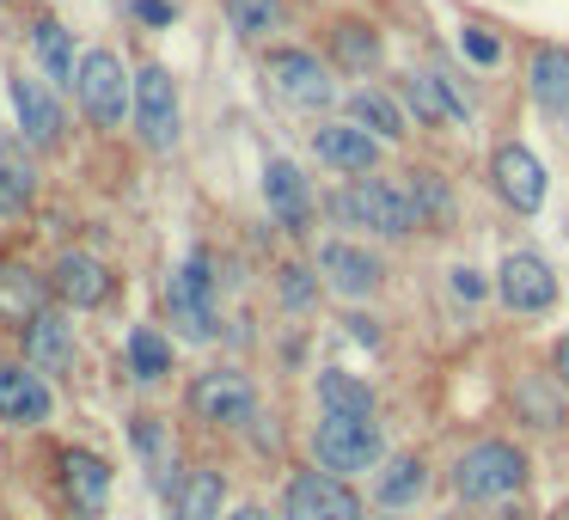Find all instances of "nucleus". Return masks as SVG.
Instances as JSON below:
<instances>
[{
    "instance_id": "f257e3e1",
    "label": "nucleus",
    "mask_w": 569,
    "mask_h": 520,
    "mask_svg": "<svg viewBox=\"0 0 569 520\" xmlns=\"http://www.w3.org/2000/svg\"><path fill=\"white\" fill-rule=\"evenodd\" d=\"M520 483H527V453L508 447V441H483V447H471V453H459V466H453V490L466 496V502L515 496Z\"/></svg>"
},
{
    "instance_id": "f03ea898",
    "label": "nucleus",
    "mask_w": 569,
    "mask_h": 520,
    "mask_svg": "<svg viewBox=\"0 0 569 520\" xmlns=\"http://www.w3.org/2000/svg\"><path fill=\"white\" fill-rule=\"evenodd\" d=\"M337 209L349 214L356 227H373L386 239H405L417 233V209H410V190L405 184H386V178H361L337 197Z\"/></svg>"
},
{
    "instance_id": "7ed1b4c3",
    "label": "nucleus",
    "mask_w": 569,
    "mask_h": 520,
    "mask_svg": "<svg viewBox=\"0 0 569 520\" xmlns=\"http://www.w3.org/2000/svg\"><path fill=\"white\" fill-rule=\"evenodd\" d=\"M74 92H80V104H87V117H92V123H104V129L123 123L129 104H136V80L123 74V62H117L111 50H87V56H80Z\"/></svg>"
},
{
    "instance_id": "20e7f679",
    "label": "nucleus",
    "mask_w": 569,
    "mask_h": 520,
    "mask_svg": "<svg viewBox=\"0 0 569 520\" xmlns=\"http://www.w3.org/2000/svg\"><path fill=\"white\" fill-rule=\"evenodd\" d=\"M312 453H319L325 471H368L380 459V429H373V417H337V410H325L319 434H312Z\"/></svg>"
},
{
    "instance_id": "39448f33",
    "label": "nucleus",
    "mask_w": 569,
    "mask_h": 520,
    "mask_svg": "<svg viewBox=\"0 0 569 520\" xmlns=\"http://www.w3.org/2000/svg\"><path fill=\"white\" fill-rule=\"evenodd\" d=\"M136 136L153 153L178 148V87L166 68H141L136 74Z\"/></svg>"
},
{
    "instance_id": "423d86ee",
    "label": "nucleus",
    "mask_w": 569,
    "mask_h": 520,
    "mask_svg": "<svg viewBox=\"0 0 569 520\" xmlns=\"http://www.w3.org/2000/svg\"><path fill=\"white\" fill-rule=\"evenodd\" d=\"M282 520H361V502L343 478H331V471H300V478L288 483Z\"/></svg>"
},
{
    "instance_id": "0eeeda50",
    "label": "nucleus",
    "mask_w": 569,
    "mask_h": 520,
    "mask_svg": "<svg viewBox=\"0 0 569 520\" xmlns=\"http://www.w3.org/2000/svg\"><path fill=\"white\" fill-rule=\"evenodd\" d=\"M263 74H270L276 99L300 104V111H325V104L337 99V87H331V74H325V62H319V56H307V50H276Z\"/></svg>"
},
{
    "instance_id": "6e6552de",
    "label": "nucleus",
    "mask_w": 569,
    "mask_h": 520,
    "mask_svg": "<svg viewBox=\"0 0 569 520\" xmlns=\"http://www.w3.org/2000/svg\"><path fill=\"white\" fill-rule=\"evenodd\" d=\"M496 294H502L508 312H545L557 300V276L545 258H532V251H508L502 270H496Z\"/></svg>"
},
{
    "instance_id": "1a4fd4ad",
    "label": "nucleus",
    "mask_w": 569,
    "mask_h": 520,
    "mask_svg": "<svg viewBox=\"0 0 569 520\" xmlns=\"http://www.w3.org/2000/svg\"><path fill=\"white\" fill-rule=\"evenodd\" d=\"M172 319L190 343H209L214 337V307H209V258H184V270L172 276Z\"/></svg>"
},
{
    "instance_id": "9d476101",
    "label": "nucleus",
    "mask_w": 569,
    "mask_h": 520,
    "mask_svg": "<svg viewBox=\"0 0 569 520\" xmlns=\"http://www.w3.org/2000/svg\"><path fill=\"white\" fill-rule=\"evenodd\" d=\"M251 404H258V398H251V380L233 368H214L190 386V410H197L202 422H246Z\"/></svg>"
},
{
    "instance_id": "9b49d317",
    "label": "nucleus",
    "mask_w": 569,
    "mask_h": 520,
    "mask_svg": "<svg viewBox=\"0 0 569 520\" xmlns=\"http://www.w3.org/2000/svg\"><path fill=\"white\" fill-rule=\"evenodd\" d=\"M62 490H68V502H74V514L92 520L111 502V466H104L99 453H87V447H68L62 453Z\"/></svg>"
},
{
    "instance_id": "f8f14e48",
    "label": "nucleus",
    "mask_w": 569,
    "mask_h": 520,
    "mask_svg": "<svg viewBox=\"0 0 569 520\" xmlns=\"http://www.w3.org/2000/svg\"><path fill=\"white\" fill-rule=\"evenodd\" d=\"M50 288L68 300V307H99L104 294H111V270H104L92 251H62L50 270Z\"/></svg>"
},
{
    "instance_id": "ddd939ff",
    "label": "nucleus",
    "mask_w": 569,
    "mask_h": 520,
    "mask_svg": "<svg viewBox=\"0 0 569 520\" xmlns=\"http://www.w3.org/2000/svg\"><path fill=\"white\" fill-rule=\"evenodd\" d=\"M13 111H19V129H26L31 148H56V141H62V111H56L50 87H43L38 74L13 80Z\"/></svg>"
},
{
    "instance_id": "4468645a",
    "label": "nucleus",
    "mask_w": 569,
    "mask_h": 520,
    "mask_svg": "<svg viewBox=\"0 0 569 520\" xmlns=\"http://www.w3.org/2000/svg\"><path fill=\"white\" fill-rule=\"evenodd\" d=\"M319 276L337 288V294H349V300H361V294L380 288V263H373L361 246H343V239L319 246Z\"/></svg>"
},
{
    "instance_id": "2eb2a0df",
    "label": "nucleus",
    "mask_w": 569,
    "mask_h": 520,
    "mask_svg": "<svg viewBox=\"0 0 569 520\" xmlns=\"http://www.w3.org/2000/svg\"><path fill=\"white\" fill-rule=\"evenodd\" d=\"M496 190H502V202H515L520 214H532L545 202V172H539V160H532L527 148H515V141H508V148H496Z\"/></svg>"
},
{
    "instance_id": "dca6fc26",
    "label": "nucleus",
    "mask_w": 569,
    "mask_h": 520,
    "mask_svg": "<svg viewBox=\"0 0 569 520\" xmlns=\"http://www.w3.org/2000/svg\"><path fill=\"white\" fill-rule=\"evenodd\" d=\"M50 417V386L31 368L0 361V422H43Z\"/></svg>"
},
{
    "instance_id": "f3484780",
    "label": "nucleus",
    "mask_w": 569,
    "mask_h": 520,
    "mask_svg": "<svg viewBox=\"0 0 569 520\" xmlns=\"http://www.w3.org/2000/svg\"><path fill=\"white\" fill-rule=\"evenodd\" d=\"M312 148H319V160L337 166V172H368V166L380 160V141L361 123H325L319 136H312Z\"/></svg>"
},
{
    "instance_id": "a211bd4d",
    "label": "nucleus",
    "mask_w": 569,
    "mask_h": 520,
    "mask_svg": "<svg viewBox=\"0 0 569 520\" xmlns=\"http://www.w3.org/2000/svg\"><path fill=\"white\" fill-rule=\"evenodd\" d=\"M263 202H270V214L282 227H307L312 197H307V178H300L295 160H270V166H263Z\"/></svg>"
},
{
    "instance_id": "6ab92c4d",
    "label": "nucleus",
    "mask_w": 569,
    "mask_h": 520,
    "mask_svg": "<svg viewBox=\"0 0 569 520\" xmlns=\"http://www.w3.org/2000/svg\"><path fill=\"white\" fill-rule=\"evenodd\" d=\"M26 349H31V368H43V373L74 368V331H68V319H56V312H38V319L26 324Z\"/></svg>"
},
{
    "instance_id": "aec40b11",
    "label": "nucleus",
    "mask_w": 569,
    "mask_h": 520,
    "mask_svg": "<svg viewBox=\"0 0 569 520\" xmlns=\"http://www.w3.org/2000/svg\"><path fill=\"white\" fill-rule=\"evenodd\" d=\"M43 294H50L43 276H31L26 263H0V319L7 324H31L43 312Z\"/></svg>"
},
{
    "instance_id": "412c9836",
    "label": "nucleus",
    "mask_w": 569,
    "mask_h": 520,
    "mask_svg": "<svg viewBox=\"0 0 569 520\" xmlns=\"http://www.w3.org/2000/svg\"><path fill=\"white\" fill-rule=\"evenodd\" d=\"M405 104L417 111V123H459V117H466V99H459L453 80H441V74H410Z\"/></svg>"
},
{
    "instance_id": "4be33fe9",
    "label": "nucleus",
    "mask_w": 569,
    "mask_h": 520,
    "mask_svg": "<svg viewBox=\"0 0 569 520\" xmlns=\"http://www.w3.org/2000/svg\"><path fill=\"white\" fill-rule=\"evenodd\" d=\"M532 99H539V111L557 117V123L569 117V56L563 50L532 56Z\"/></svg>"
},
{
    "instance_id": "5701e85b",
    "label": "nucleus",
    "mask_w": 569,
    "mask_h": 520,
    "mask_svg": "<svg viewBox=\"0 0 569 520\" xmlns=\"http://www.w3.org/2000/svg\"><path fill=\"white\" fill-rule=\"evenodd\" d=\"M31 56L43 62V74L56 80V87H74L80 74V56H74V38H68L56 19H43V26H31Z\"/></svg>"
},
{
    "instance_id": "b1692460",
    "label": "nucleus",
    "mask_w": 569,
    "mask_h": 520,
    "mask_svg": "<svg viewBox=\"0 0 569 520\" xmlns=\"http://www.w3.org/2000/svg\"><path fill=\"white\" fill-rule=\"evenodd\" d=\"M422 490H429V466H422L417 453H398L392 466L380 471V490H373V496H380L386 508H410Z\"/></svg>"
},
{
    "instance_id": "393cba45",
    "label": "nucleus",
    "mask_w": 569,
    "mask_h": 520,
    "mask_svg": "<svg viewBox=\"0 0 569 520\" xmlns=\"http://www.w3.org/2000/svg\"><path fill=\"white\" fill-rule=\"evenodd\" d=\"M319 404L337 410V417H373V392L343 368H325L319 373Z\"/></svg>"
},
{
    "instance_id": "a878e982",
    "label": "nucleus",
    "mask_w": 569,
    "mask_h": 520,
    "mask_svg": "<svg viewBox=\"0 0 569 520\" xmlns=\"http://www.w3.org/2000/svg\"><path fill=\"white\" fill-rule=\"evenodd\" d=\"M349 117H356L373 141H398V136H405V111H398L386 92H373V87H361L356 99H349Z\"/></svg>"
},
{
    "instance_id": "bb28decb",
    "label": "nucleus",
    "mask_w": 569,
    "mask_h": 520,
    "mask_svg": "<svg viewBox=\"0 0 569 520\" xmlns=\"http://www.w3.org/2000/svg\"><path fill=\"white\" fill-rule=\"evenodd\" d=\"M172 520H221V471H190Z\"/></svg>"
},
{
    "instance_id": "cd10ccee",
    "label": "nucleus",
    "mask_w": 569,
    "mask_h": 520,
    "mask_svg": "<svg viewBox=\"0 0 569 520\" xmlns=\"http://www.w3.org/2000/svg\"><path fill=\"white\" fill-rule=\"evenodd\" d=\"M129 368H136V380H166L172 373V343L153 324H136L129 331Z\"/></svg>"
},
{
    "instance_id": "c85d7f7f",
    "label": "nucleus",
    "mask_w": 569,
    "mask_h": 520,
    "mask_svg": "<svg viewBox=\"0 0 569 520\" xmlns=\"http://www.w3.org/2000/svg\"><path fill=\"white\" fill-rule=\"evenodd\" d=\"M410 209H417V227H447V184L435 172H405Z\"/></svg>"
},
{
    "instance_id": "c756f323",
    "label": "nucleus",
    "mask_w": 569,
    "mask_h": 520,
    "mask_svg": "<svg viewBox=\"0 0 569 520\" xmlns=\"http://www.w3.org/2000/svg\"><path fill=\"white\" fill-rule=\"evenodd\" d=\"M331 50H337V62L356 68V74H361V68L380 62V38H373L368 26H356V19H343V26L331 31Z\"/></svg>"
},
{
    "instance_id": "7c9ffc66",
    "label": "nucleus",
    "mask_w": 569,
    "mask_h": 520,
    "mask_svg": "<svg viewBox=\"0 0 569 520\" xmlns=\"http://www.w3.org/2000/svg\"><path fill=\"white\" fill-rule=\"evenodd\" d=\"M227 19H233L239 38H263V31L282 26V0H227Z\"/></svg>"
},
{
    "instance_id": "2f4dec72",
    "label": "nucleus",
    "mask_w": 569,
    "mask_h": 520,
    "mask_svg": "<svg viewBox=\"0 0 569 520\" xmlns=\"http://www.w3.org/2000/svg\"><path fill=\"white\" fill-rule=\"evenodd\" d=\"M26 197H31V172L0 153V214H19V209H26Z\"/></svg>"
},
{
    "instance_id": "473e14b6",
    "label": "nucleus",
    "mask_w": 569,
    "mask_h": 520,
    "mask_svg": "<svg viewBox=\"0 0 569 520\" xmlns=\"http://www.w3.org/2000/svg\"><path fill=\"white\" fill-rule=\"evenodd\" d=\"M520 410H527V417L539 422V429H557V422H563V410H557L551 398H545V386H520Z\"/></svg>"
},
{
    "instance_id": "72a5a7b5",
    "label": "nucleus",
    "mask_w": 569,
    "mask_h": 520,
    "mask_svg": "<svg viewBox=\"0 0 569 520\" xmlns=\"http://www.w3.org/2000/svg\"><path fill=\"white\" fill-rule=\"evenodd\" d=\"M282 300H288V307H307V300H312V276L307 270H282Z\"/></svg>"
},
{
    "instance_id": "f704fd0d",
    "label": "nucleus",
    "mask_w": 569,
    "mask_h": 520,
    "mask_svg": "<svg viewBox=\"0 0 569 520\" xmlns=\"http://www.w3.org/2000/svg\"><path fill=\"white\" fill-rule=\"evenodd\" d=\"M459 50H466L471 62H496V43L483 38V31H466V38H459Z\"/></svg>"
},
{
    "instance_id": "c9c22d12",
    "label": "nucleus",
    "mask_w": 569,
    "mask_h": 520,
    "mask_svg": "<svg viewBox=\"0 0 569 520\" xmlns=\"http://www.w3.org/2000/svg\"><path fill=\"white\" fill-rule=\"evenodd\" d=\"M453 294H459V300H478V294H483V276L459 263V270H453Z\"/></svg>"
},
{
    "instance_id": "e433bc0d",
    "label": "nucleus",
    "mask_w": 569,
    "mask_h": 520,
    "mask_svg": "<svg viewBox=\"0 0 569 520\" xmlns=\"http://www.w3.org/2000/svg\"><path fill=\"white\" fill-rule=\"evenodd\" d=\"M136 13L148 19V26H172V0H136Z\"/></svg>"
},
{
    "instance_id": "4c0bfd02",
    "label": "nucleus",
    "mask_w": 569,
    "mask_h": 520,
    "mask_svg": "<svg viewBox=\"0 0 569 520\" xmlns=\"http://www.w3.org/2000/svg\"><path fill=\"white\" fill-rule=\"evenodd\" d=\"M557 380L569 386V337H563V343H557Z\"/></svg>"
},
{
    "instance_id": "58836bf2",
    "label": "nucleus",
    "mask_w": 569,
    "mask_h": 520,
    "mask_svg": "<svg viewBox=\"0 0 569 520\" xmlns=\"http://www.w3.org/2000/svg\"><path fill=\"white\" fill-rule=\"evenodd\" d=\"M227 520H263V514H258V508H233Z\"/></svg>"
},
{
    "instance_id": "ea45409f",
    "label": "nucleus",
    "mask_w": 569,
    "mask_h": 520,
    "mask_svg": "<svg viewBox=\"0 0 569 520\" xmlns=\"http://www.w3.org/2000/svg\"><path fill=\"white\" fill-rule=\"evenodd\" d=\"M557 520H569V514H557Z\"/></svg>"
}]
</instances>
